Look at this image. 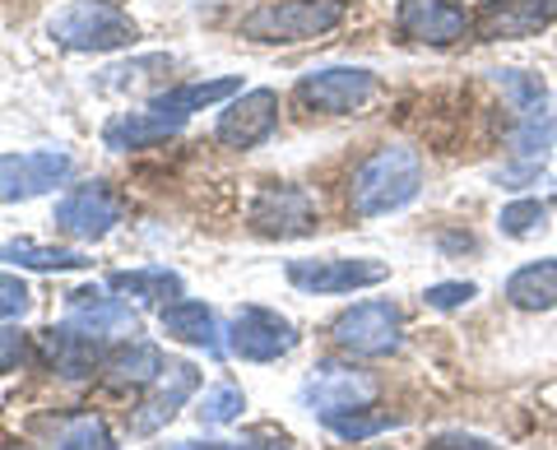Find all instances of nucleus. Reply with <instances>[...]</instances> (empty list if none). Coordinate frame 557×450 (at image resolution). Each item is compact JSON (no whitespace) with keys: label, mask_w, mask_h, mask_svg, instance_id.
<instances>
[{"label":"nucleus","mask_w":557,"mask_h":450,"mask_svg":"<svg viewBox=\"0 0 557 450\" xmlns=\"http://www.w3.org/2000/svg\"><path fill=\"white\" fill-rule=\"evenodd\" d=\"M423 190V159L409 145H386L358 163L354 182H348V204L358 218H381L395 214L418 200Z\"/></svg>","instance_id":"nucleus-1"},{"label":"nucleus","mask_w":557,"mask_h":450,"mask_svg":"<svg viewBox=\"0 0 557 450\" xmlns=\"http://www.w3.org/2000/svg\"><path fill=\"white\" fill-rule=\"evenodd\" d=\"M348 20V0H265L242 20V38L270 42V47H293L325 38Z\"/></svg>","instance_id":"nucleus-2"},{"label":"nucleus","mask_w":557,"mask_h":450,"mask_svg":"<svg viewBox=\"0 0 557 450\" xmlns=\"http://www.w3.org/2000/svg\"><path fill=\"white\" fill-rule=\"evenodd\" d=\"M47 33L65 51H116L139 38L135 20L112 0H70L47 20Z\"/></svg>","instance_id":"nucleus-3"},{"label":"nucleus","mask_w":557,"mask_h":450,"mask_svg":"<svg viewBox=\"0 0 557 450\" xmlns=\"http://www.w3.org/2000/svg\"><path fill=\"white\" fill-rule=\"evenodd\" d=\"M399 330H405L399 307L376 298V302H358V307L339 311L335 325H330V339H335V349L354 353V358H386L405 343Z\"/></svg>","instance_id":"nucleus-4"},{"label":"nucleus","mask_w":557,"mask_h":450,"mask_svg":"<svg viewBox=\"0 0 557 450\" xmlns=\"http://www.w3.org/2000/svg\"><path fill=\"white\" fill-rule=\"evenodd\" d=\"M247 223H251V233H260V237L288 241V237H311V233H317L321 214H317V200H311L302 186L270 182V186L256 190V200L247 210Z\"/></svg>","instance_id":"nucleus-5"},{"label":"nucleus","mask_w":557,"mask_h":450,"mask_svg":"<svg viewBox=\"0 0 557 450\" xmlns=\"http://www.w3.org/2000/svg\"><path fill=\"white\" fill-rule=\"evenodd\" d=\"M372 98H376V75L362 71V65H330V71L302 75V84H298V102L321 116L362 112Z\"/></svg>","instance_id":"nucleus-6"},{"label":"nucleus","mask_w":557,"mask_h":450,"mask_svg":"<svg viewBox=\"0 0 557 450\" xmlns=\"http://www.w3.org/2000/svg\"><path fill=\"white\" fill-rule=\"evenodd\" d=\"M288 284L302 292H317V298H335V292H358V288H376L391 279L386 261H372V255H330V261H288Z\"/></svg>","instance_id":"nucleus-7"},{"label":"nucleus","mask_w":557,"mask_h":450,"mask_svg":"<svg viewBox=\"0 0 557 450\" xmlns=\"http://www.w3.org/2000/svg\"><path fill=\"white\" fill-rule=\"evenodd\" d=\"M228 349L242 362H278L298 349V330H293L288 316H278L270 307H242L228 325Z\"/></svg>","instance_id":"nucleus-8"},{"label":"nucleus","mask_w":557,"mask_h":450,"mask_svg":"<svg viewBox=\"0 0 557 450\" xmlns=\"http://www.w3.org/2000/svg\"><path fill=\"white\" fill-rule=\"evenodd\" d=\"M75 163L61 149H28V153H0V204L10 200H33L57 190Z\"/></svg>","instance_id":"nucleus-9"},{"label":"nucleus","mask_w":557,"mask_h":450,"mask_svg":"<svg viewBox=\"0 0 557 450\" xmlns=\"http://www.w3.org/2000/svg\"><path fill=\"white\" fill-rule=\"evenodd\" d=\"M395 28H399V38H409V42L450 47L474 28V14H469L460 0H399Z\"/></svg>","instance_id":"nucleus-10"},{"label":"nucleus","mask_w":557,"mask_h":450,"mask_svg":"<svg viewBox=\"0 0 557 450\" xmlns=\"http://www.w3.org/2000/svg\"><path fill=\"white\" fill-rule=\"evenodd\" d=\"M557 20V0H483L474 10L479 42H525Z\"/></svg>","instance_id":"nucleus-11"},{"label":"nucleus","mask_w":557,"mask_h":450,"mask_svg":"<svg viewBox=\"0 0 557 450\" xmlns=\"http://www.w3.org/2000/svg\"><path fill=\"white\" fill-rule=\"evenodd\" d=\"M121 210H126V204H121V196L112 186H102V182L70 186L57 200V228L79 237V241H98L121 223Z\"/></svg>","instance_id":"nucleus-12"},{"label":"nucleus","mask_w":557,"mask_h":450,"mask_svg":"<svg viewBox=\"0 0 557 450\" xmlns=\"http://www.w3.org/2000/svg\"><path fill=\"white\" fill-rule=\"evenodd\" d=\"M376 400V376L358 372V367H317L302 386V404L317 418H339V413L368 409Z\"/></svg>","instance_id":"nucleus-13"},{"label":"nucleus","mask_w":557,"mask_h":450,"mask_svg":"<svg viewBox=\"0 0 557 450\" xmlns=\"http://www.w3.org/2000/svg\"><path fill=\"white\" fill-rule=\"evenodd\" d=\"M274 126H278V93L274 89H247L223 108L214 140L228 145V149H256V145L270 140Z\"/></svg>","instance_id":"nucleus-14"},{"label":"nucleus","mask_w":557,"mask_h":450,"mask_svg":"<svg viewBox=\"0 0 557 450\" xmlns=\"http://www.w3.org/2000/svg\"><path fill=\"white\" fill-rule=\"evenodd\" d=\"M65 325L70 330H79V335H89V339H98V343L135 335V316H131L126 298H108V292H98V288L70 292L65 298Z\"/></svg>","instance_id":"nucleus-15"},{"label":"nucleus","mask_w":557,"mask_h":450,"mask_svg":"<svg viewBox=\"0 0 557 450\" xmlns=\"http://www.w3.org/2000/svg\"><path fill=\"white\" fill-rule=\"evenodd\" d=\"M200 390V372L190 367V362H172V367L159 376V390L149 395L145 404H139V413L131 418V432H139V437H149V432H159L163 423L177 418V409L190 400V395Z\"/></svg>","instance_id":"nucleus-16"},{"label":"nucleus","mask_w":557,"mask_h":450,"mask_svg":"<svg viewBox=\"0 0 557 450\" xmlns=\"http://www.w3.org/2000/svg\"><path fill=\"white\" fill-rule=\"evenodd\" d=\"M38 349H42V358L51 362V367H57L61 376H70V380H84V376H94L102 367V343L79 335V330H70V325L65 330H42Z\"/></svg>","instance_id":"nucleus-17"},{"label":"nucleus","mask_w":557,"mask_h":450,"mask_svg":"<svg viewBox=\"0 0 557 450\" xmlns=\"http://www.w3.org/2000/svg\"><path fill=\"white\" fill-rule=\"evenodd\" d=\"M242 93V79H196V84H177V89H163L159 98L149 102V112H159V116H168V121H182L186 116H196V112H205V108H214V102H223V98H237Z\"/></svg>","instance_id":"nucleus-18"},{"label":"nucleus","mask_w":557,"mask_h":450,"mask_svg":"<svg viewBox=\"0 0 557 450\" xmlns=\"http://www.w3.org/2000/svg\"><path fill=\"white\" fill-rule=\"evenodd\" d=\"M502 292H507V302L520 311H553L557 307V255L520 265Z\"/></svg>","instance_id":"nucleus-19"},{"label":"nucleus","mask_w":557,"mask_h":450,"mask_svg":"<svg viewBox=\"0 0 557 450\" xmlns=\"http://www.w3.org/2000/svg\"><path fill=\"white\" fill-rule=\"evenodd\" d=\"M172 135H177V121H168L159 112H126V116L108 121L102 145L116 149V153H126V149H153V145L172 140Z\"/></svg>","instance_id":"nucleus-20"},{"label":"nucleus","mask_w":557,"mask_h":450,"mask_svg":"<svg viewBox=\"0 0 557 450\" xmlns=\"http://www.w3.org/2000/svg\"><path fill=\"white\" fill-rule=\"evenodd\" d=\"M163 330L172 339L190 343V349H209L219 353V325H214V311L205 302H190V298H177L163 307Z\"/></svg>","instance_id":"nucleus-21"},{"label":"nucleus","mask_w":557,"mask_h":450,"mask_svg":"<svg viewBox=\"0 0 557 450\" xmlns=\"http://www.w3.org/2000/svg\"><path fill=\"white\" fill-rule=\"evenodd\" d=\"M112 288L121 292V298H135V302H177L182 298V279L172 274L168 265H149V270H121L112 274Z\"/></svg>","instance_id":"nucleus-22"},{"label":"nucleus","mask_w":557,"mask_h":450,"mask_svg":"<svg viewBox=\"0 0 557 450\" xmlns=\"http://www.w3.org/2000/svg\"><path fill=\"white\" fill-rule=\"evenodd\" d=\"M102 367H108V376L116 380V386H153V380L168 372V362H163V353L153 349V343L131 339L126 349H116Z\"/></svg>","instance_id":"nucleus-23"},{"label":"nucleus","mask_w":557,"mask_h":450,"mask_svg":"<svg viewBox=\"0 0 557 450\" xmlns=\"http://www.w3.org/2000/svg\"><path fill=\"white\" fill-rule=\"evenodd\" d=\"M0 261L5 265H20V270H84L89 261H84L79 251H51V247H38V241H5L0 247Z\"/></svg>","instance_id":"nucleus-24"},{"label":"nucleus","mask_w":557,"mask_h":450,"mask_svg":"<svg viewBox=\"0 0 557 450\" xmlns=\"http://www.w3.org/2000/svg\"><path fill=\"white\" fill-rule=\"evenodd\" d=\"M57 450H112L108 423L94 418V413H70L57 427Z\"/></svg>","instance_id":"nucleus-25"},{"label":"nucleus","mask_w":557,"mask_h":450,"mask_svg":"<svg viewBox=\"0 0 557 450\" xmlns=\"http://www.w3.org/2000/svg\"><path fill=\"white\" fill-rule=\"evenodd\" d=\"M372 409V404H368ZM368 409H354V413H339V418H325V427L335 432L339 441H368V437H376V432H391V427H399V418L395 413H368Z\"/></svg>","instance_id":"nucleus-26"},{"label":"nucleus","mask_w":557,"mask_h":450,"mask_svg":"<svg viewBox=\"0 0 557 450\" xmlns=\"http://www.w3.org/2000/svg\"><path fill=\"white\" fill-rule=\"evenodd\" d=\"M242 409H247V395H242V386H233V380H219V386H209L200 395V418L214 423V427L233 423Z\"/></svg>","instance_id":"nucleus-27"},{"label":"nucleus","mask_w":557,"mask_h":450,"mask_svg":"<svg viewBox=\"0 0 557 450\" xmlns=\"http://www.w3.org/2000/svg\"><path fill=\"white\" fill-rule=\"evenodd\" d=\"M497 84L507 89L511 108H516L520 116H534L539 102H544V84H539L534 75H525V71H497Z\"/></svg>","instance_id":"nucleus-28"},{"label":"nucleus","mask_w":557,"mask_h":450,"mask_svg":"<svg viewBox=\"0 0 557 450\" xmlns=\"http://www.w3.org/2000/svg\"><path fill=\"white\" fill-rule=\"evenodd\" d=\"M544 218H548V204H539V200H516V204H507V210H502L497 228L507 233V237H530V233L544 228Z\"/></svg>","instance_id":"nucleus-29"},{"label":"nucleus","mask_w":557,"mask_h":450,"mask_svg":"<svg viewBox=\"0 0 557 450\" xmlns=\"http://www.w3.org/2000/svg\"><path fill=\"white\" fill-rule=\"evenodd\" d=\"M553 140H557V116L534 112V116H525V126L516 135V153H544Z\"/></svg>","instance_id":"nucleus-30"},{"label":"nucleus","mask_w":557,"mask_h":450,"mask_svg":"<svg viewBox=\"0 0 557 450\" xmlns=\"http://www.w3.org/2000/svg\"><path fill=\"white\" fill-rule=\"evenodd\" d=\"M469 298H479V288L465 284V279H456V284H432V288L423 292V302L437 307V311H456V307H465Z\"/></svg>","instance_id":"nucleus-31"},{"label":"nucleus","mask_w":557,"mask_h":450,"mask_svg":"<svg viewBox=\"0 0 557 450\" xmlns=\"http://www.w3.org/2000/svg\"><path fill=\"white\" fill-rule=\"evenodd\" d=\"M28 302H33V298H28V284L14 279V274H0V321L24 316Z\"/></svg>","instance_id":"nucleus-32"},{"label":"nucleus","mask_w":557,"mask_h":450,"mask_svg":"<svg viewBox=\"0 0 557 450\" xmlns=\"http://www.w3.org/2000/svg\"><path fill=\"white\" fill-rule=\"evenodd\" d=\"M24 362V335L10 330V325H0V376L14 372Z\"/></svg>","instance_id":"nucleus-33"},{"label":"nucleus","mask_w":557,"mask_h":450,"mask_svg":"<svg viewBox=\"0 0 557 450\" xmlns=\"http://www.w3.org/2000/svg\"><path fill=\"white\" fill-rule=\"evenodd\" d=\"M428 450H502L483 437H469V432H442V437H432Z\"/></svg>","instance_id":"nucleus-34"},{"label":"nucleus","mask_w":557,"mask_h":450,"mask_svg":"<svg viewBox=\"0 0 557 450\" xmlns=\"http://www.w3.org/2000/svg\"><path fill=\"white\" fill-rule=\"evenodd\" d=\"M168 450H219V446H196V441H177V446H168Z\"/></svg>","instance_id":"nucleus-35"}]
</instances>
